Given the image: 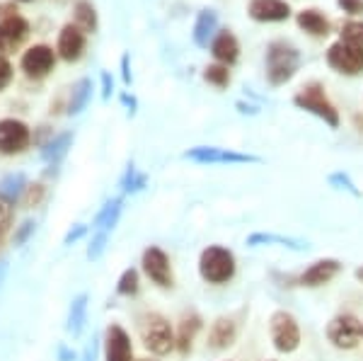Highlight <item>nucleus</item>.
<instances>
[{"mask_svg": "<svg viewBox=\"0 0 363 361\" xmlns=\"http://www.w3.org/2000/svg\"><path fill=\"white\" fill-rule=\"evenodd\" d=\"M247 245L250 248L281 245V248L296 250V252H303V250H308L306 240H298V238H291V235H279V233H264V231H257V233H252V235H247Z\"/></svg>", "mask_w": 363, "mask_h": 361, "instance_id": "19", "label": "nucleus"}, {"mask_svg": "<svg viewBox=\"0 0 363 361\" xmlns=\"http://www.w3.org/2000/svg\"><path fill=\"white\" fill-rule=\"evenodd\" d=\"M325 337L335 349L351 352V349L359 347L363 340V323L354 313H337V316L330 318V323H327Z\"/></svg>", "mask_w": 363, "mask_h": 361, "instance_id": "6", "label": "nucleus"}, {"mask_svg": "<svg viewBox=\"0 0 363 361\" xmlns=\"http://www.w3.org/2000/svg\"><path fill=\"white\" fill-rule=\"evenodd\" d=\"M70 143H73V133H70V131H66V133H58V136H54L49 143L44 145L42 158H44L46 162H51V165H58V162H61L63 158H66V153H68Z\"/></svg>", "mask_w": 363, "mask_h": 361, "instance_id": "24", "label": "nucleus"}, {"mask_svg": "<svg viewBox=\"0 0 363 361\" xmlns=\"http://www.w3.org/2000/svg\"><path fill=\"white\" fill-rule=\"evenodd\" d=\"M29 34L27 20H22L20 15L8 17V20L0 22V56L15 54V49H20L22 42Z\"/></svg>", "mask_w": 363, "mask_h": 361, "instance_id": "14", "label": "nucleus"}, {"mask_svg": "<svg viewBox=\"0 0 363 361\" xmlns=\"http://www.w3.org/2000/svg\"><path fill=\"white\" fill-rule=\"evenodd\" d=\"M5 272H8V267H5V262H0V284H3V279H5Z\"/></svg>", "mask_w": 363, "mask_h": 361, "instance_id": "47", "label": "nucleus"}, {"mask_svg": "<svg viewBox=\"0 0 363 361\" xmlns=\"http://www.w3.org/2000/svg\"><path fill=\"white\" fill-rule=\"evenodd\" d=\"M13 204L15 201L5 199V196L0 194V243H3V238L8 235L10 226H13V213H15Z\"/></svg>", "mask_w": 363, "mask_h": 361, "instance_id": "32", "label": "nucleus"}, {"mask_svg": "<svg viewBox=\"0 0 363 361\" xmlns=\"http://www.w3.org/2000/svg\"><path fill=\"white\" fill-rule=\"evenodd\" d=\"M104 361H136L131 337L121 325H109L104 333Z\"/></svg>", "mask_w": 363, "mask_h": 361, "instance_id": "12", "label": "nucleus"}, {"mask_svg": "<svg viewBox=\"0 0 363 361\" xmlns=\"http://www.w3.org/2000/svg\"><path fill=\"white\" fill-rule=\"evenodd\" d=\"M138 361H155V359H138Z\"/></svg>", "mask_w": 363, "mask_h": 361, "instance_id": "48", "label": "nucleus"}, {"mask_svg": "<svg viewBox=\"0 0 363 361\" xmlns=\"http://www.w3.org/2000/svg\"><path fill=\"white\" fill-rule=\"evenodd\" d=\"M354 277H356V282H361V284H363V265H361V267H356V270H354Z\"/></svg>", "mask_w": 363, "mask_h": 361, "instance_id": "46", "label": "nucleus"}, {"mask_svg": "<svg viewBox=\"0 0 363 361\" xmlns=\"http://www.w3.org/2000/svg\"><path fill=\"white\" fill-rule=\"evenodd\" d=\"M85 233H87V226L75 223L73 228H70V231L66 233V240H63V243H66V245H73V243H75V240H80V238H83Z\"/></svg>", "mask_w": 363, "mask_h": 361, "instance_id": "39", "label": "nucleus"}, {"mask_svg": "<svg viewBox=\"0 0 363 361\" xmlns=\"http://www.w3.org/2000/svg\"><path fill=\"white\" fill-rule=\"evenodd\" d=\"M85 51V32L78 25H66L58 34V54L63 61H78Z\"/></svg>", "mask_w": 363, "mask_h": 361, "instance_id": "17", "label": "nucleus"}, {"mask_svg": "<svg viewBox=\"0 0 363 361\" xmlns=\"http://www.w3.org/2000/svg\"><path fill=\"white\" fill-rule=\"evenodd\" d=\"M75 25L83 29L85 34H95L97 32V10L92 3H87V0H80L78 5H75Z\"/></svg>", "mask_w": 363, "mask_h": 361, "instance_id": "27", "label": "nucleus"}, {"mask_svg": "<svg viewBox=\"0 0 363 361\" xmlns=\"http://www.w3.org/2000/svg\"><path fill=\"white\" fill-rule=\"evenodd\" d=\"M92 97V80L90 78H83L78 80L73 87V92H70V102H68V114H80L83 109L87 107V102H90Z\"/></svg>", "mask_w": 363, "mask_h": 361, "instance_id": "26", "label": "nucleus"}, {"mask_svg": "<svg viewBox=\"0 0 363 361\" xmlns=\"http://www.w3.org/2000/svg\"><path fill=\"white\" fill-rule=\"evenodd\" d=\"M83 361H97V340H92L90 345L85 347V352H83Z\"/></svg>", "mask_w": 363, "mask_h": 361, "instance_id": "41", "label": "nucleus"}, {"mask_svg": "<svg viewBox=\"0 0 363 361\" xmlns=\"http://www.w3.org/2000/svg\"><path fill=\"white\" fill-rule=\"evenodd\" d=\"M13 80V66L5 56H0V90L8 87V83Z\"/></svg>", "mask_w": 363, "mask_h": 361, "instance_id": "38", "label": "nucleus"}, {"mask_svg": "<svg viewBox=\"0 0 363 361\" xmlns=\"http://www.w3.org/2000/svg\"><path fill=\"white\" fill-rule=\"evenodd\" d=\"M121 102H124L126 107H128V114H133V112H136V100H133V97H128V95H121Z\"/></svg>", "mask_w": 363, "mask_h": 361, "instance_id": "44", "label": "nucleus"}, {"mask_svg": "<svg viewBox=\"0 0 363 361\" xmlns=\"http://www.w3.org/2000/svg\"><path fill=\"white\" fill-rule=\"evenodd\" d=\"M199 330H201V318H199L196 313L186 316V318L179 323V333L174 335V349H177L182 357L191 352V345H194Z\"/></svg>", "mask_w": 363, "mask_h": 361, "instance_id": "22", "label": "nucleus"}, {"mask_svg": "<svg viewBox=\"0 0 363 361\" xmlns=\"http://www.w3.org/2000/svg\"><path fill=\"white\" fill-rule=\"evenodd\" d=\"M34 231H37V223H34V221H25V223H22L15 233V245H25L27 238L32 235Z\"/></svg>", "mask_w": 363, "mask_h": 361, "instance_id": "36", "label": "nucleus"}, {"mask_svg": "<svg viewBox=\"0 0 363 361\" xmlns=\"http://www.w3.org/2000/svg\"><path fill=\"white\" fill-rule=\"evenodd\" d=\"M203 78L216 87L230 85V71H228V66H223V63H213V66H208L206 71H203Z\"/></svg>", "mask_w": 363, "mask_h": 361, "instance_id": "31", "label": "nucleus"}, {"mask_svg": "<svg viewBox=\"0 0 363 361\" xmlns=\"http://www.w3.org/2000/svg\"><path fill=\"white\" fill-rule=\"evenodd\" d=\"M250 17L257 22H284L291 17L286 0H250Z\"/></svg>", "mask_w": 363, "mask_h": 361, "instance_id": "16", "label": "nucleus"}, {"mask_svg": "<svg viewBox=\"0 0 363 361\" xmlns=\"http://www.w3.org/2000/svg\"><path fill=\"white\" fill-rule=\"evenodd\" d=\"M294 104L298 109H303V112L315 114L318 119L325 121L330 129H339V124H342L337 107L330 102V97H327V92H325V85L318 83V80H315V83L303 85L301 90L296 92Z\"/></svg>", "mask_w": 363, "mask_h": 361, "instance_id": "2", "label": "nucleus"}, {"mask_svg": "<svg viewBox=\"0 0 363 361\" xmlns=\"http://www.w3.org/2000/svg\"><path fill=\"white\" fill-rule=\"evenodd\" d=\"M269 337H272V347L277 349L279 354L298 352L303 342V333L294 313L274 311L272 316H269Z\"/></svg>", "mask_w": 363, "mask_h": 361, "instance_id": "5", "label": "nucleus"}, {"mask_svg": "<svg viewBox=\"0 0 363 361\" xmlns=\"http://www.w3.org/2000/svg\"><path fill=\"white\" fill-rule=\"evenodd\" d=\"M17 15V8L15 5H0V17L8 20V17H15Z\"/></svg>", "mask_w": 363, "mask_h": 361, "instance_id": "42", "label": "nucleus"}, {"mask_svg": "<svg viewBox=\"0 0 363 361\" xmlns=\"http://www.w3.org/2000/svg\"><path fill=\"white\" fill-rule=\"evenodd\" d=\"M342 42L354 44V46H363V22L351 20L342 27Z\"/></svg>", "mask_w": 363, "mask_h": 361, "instance_id": "34", "label": "nucleus"}, {"mask_svg": "<svg viewBox=\"0 0 363 361\" xmlns=\"http://www.w3.org/2000/svg\"><path fill=\"white\" fill-rule=\"evenodd\" d=\"M145 184H148V174L138 172V167L133 162H128L124 177H121V191L124 194H138V191L145 189Z\"/></svg>", "mask_w": 363, "mask_h": 361, "instance_id": "28", "label": "nucleus"}, {"mask_svg": "<svg viewBox=\"0 0 363 361\" xmlns=\"http://www.w3.org/2000/svg\"><path fill=\"white\" fill-rule=\"evenodd\" d=\"M58 359H61V361H73L75 354H70L66 347H61V349H58Z\"/></svg>", "mask_w": 363, "mask_h": 361, "instance_id": "45", "label": "nucleus"}, {"mask_svg": "<svg viewBox=\"0 0 363 361\" xmlns=\"http://www.w3.org/2000/svg\"><path fill=\"white\" fill-rule=\"evenodd\" d=\"M112 90H114V80H112V75L104 71L102 73V97H104V100H109V97H112Z\"/></svg>", "mask_w": 363, "mask_h": 361, "instance_id": "40", "label": "nucleus"}, {"mask_svg": "<svg viewBox=\"0 0 363 361\" xmlns=\"http://www.w3.org/2000/svg\"><path fill=\"white\" fill-rule=\"evenodd\" d=\"M140 267L143 274L155 284L157 289H172L174 287V272L167 252L157 245H148L140 255Z\"/></svg>", "mask_w": 363, "mask_h": 361, "instance_id": "8", "label": "nucleus"}, {"mask_svg": "<svg viewBox=\"0 0 363 361\" xmlns=\"http://www.w3.org/2000/svg\"><path fill=\"white\" fill-rule=\"evenodd\" d=\"M186 160L201 162V165H247V162H262L259 155L238 153L230 148H218V145H196L184 153Z\"/></svg>", "mask_w": 363, "mask_h": 361, "instance_id": "7", "label": "nucleus"}, {"mask_svg": "<svg viewBox=\"0 0 363 361\" xmlns=\"http://www.w3.org/2000/svg\"><path fill=\"white\" fill-rule=\"evenodd\" d=\"M216 32H218V15L213 10H201L194 22V44L203 49L216 39Z\"/></svg>", "mask_w": 363, "mask_h": 361, "instance_id": "21", "label": "nucleus"}, {"mask_svg": "<svg viewBox=\"0 0 363 361\" xmlns=\"http://www.w3.org/2000/svg\"><path fill=\"white\" fill-rule=\"evenodd\" d=\"M337 5L347 15H363V0H337Z\"/></svg>", "mask_w": 363, "mask_h": 361, "instance_id": "37", "label": "nucleus"}, {"mask_svg": "<svg viewBox=\"0 0 363 361\" xmlns=\"http://www.w3.org/2000/svg\"><path fill=\"white\" fill-rule=\"evenodd\" d=\"M238 323L235 318H216L213 325H211L208 330V349H213V352H225V349H230L233 345L238 342Z\"/></svg>", "mask_w": 363, "mask_h": 361, "instance_id": "15", "label": "nucleus"}, {"mask_svg": "<svg viewBox=\"0 0 363 361\" xmlns=\"http://www.w3.org/2000/svg\"><path fill=\"white\" fill-rule=\"evenodd\" d=\"M199 274L206 284L213 287H225L238 274V260L235 252L223 245H208L199 255Z\"/></svg>", "mask_w": 363, "mask_h": 361, "instance_id": "1", "label": "nucleus"}, {"mask_svg": "<svg viewBox=\"0 0 363 361\" xmlns=\"http://www.w3.org/2000/svg\"><path fill=\"white\" fill-rule=\"evenodd\" d=\"M32 141V131L20 119H3L0 121V153L15 155L22 153Z\"/></svg>", "mask_w": 363, "mask_h": 361, "instance_id": "11", "label": "nucleus"}, {"mask_svg": "<svg viewBox=\"0 0 363 361\" xmlns=\"http://www.w3.org/2000/svg\"><path fill=\"white\" fill-rule=\"evenodd\" d=\"M342 270H344V265L337 257L315 260L313 265L306 267V270L298 274L296 284L303 289H322V287H327V284L335 282V279L342 274Z\"/></svg>", "mask_w": 363, "mask_h": 361, "instance_id": "10", "label": "nucleus"}, {"mask_svg": "<svg viewBox=\"0 0 363 361\" xmlns=\"http://www.w3.org/2000/svg\"><path fill=\"white\" fill-rule=\"evenodd\" d=\"M27 189V177L22 172H10L3 177V182H0V194L5 196V199L15 201L17 196H22V191Z\"/></svg>", "mask_w": 363, "mask_h": 361, "instance_id": "29", "label": "nucleus"}, {"mask_svg": "<svg viewBox=\"0 0 363 361\" xmlns=\"http://www.w3.org/2000/svg\"><path fill=\"white\" fill-rule=\"evenodd\" d=\"M296 22L303 32L310 34V37H327V34H330V20H327V17L315 8L301 10L296 17Z\"/></svg>", "mask_w": 363, "mask_h": 361, "instance_id": "23", "label": "nucleus"}, {"mask_svg": "<svg viewBox=\"0 0 363 361\" xmlns=\"http://www.w3.org/2000/svg\"><path fill=\"white\" fill-rule=\"evenodd\" d=\"M138 333L145 349L155 357H167L174 349V330L169 320L160 313H145L138 323Z\"/></svg>", "mask_w": 363, "mask_h": 361, "instance_id": "3", "label": "nucleus"}, {"mask_svg": "<svg viewBox=\"0 0 363 361\" xmlns=\"http://www.w3.org/2000/svg\"><path fill=\"white\" fill-rule=\"evenodd\" d=\"M138 289H140V274H138V270H126L124 274L119 277V282H116V294L119 296H136L138 294Z\"/></svg>", "mask_w": 363, "mask_h": 361, "instance_id": "30", "label": "nucleus"}, {"mask_svg": "<svg viewBox=\"0 0 363 361\" xmlns=\"http://www.w3.org/2000/svg\"><path fill=\"white\" fill-rule=\"evenodd\" d=\"M85 320H87V294H78L70 304L68 311V320H66V330L73 335H80L85 328Z\"/></svg>", "mask_w": 363, "mask_h": 361, "instance_id": "25", "label": "nucleus"}, {"mask_svg": "<svg viewBox=\"0 0 363 361\" xmlns=\"http://www.w3.org/2000/svg\"><path fill=\"white\" fill-rule=\"evenodd\" d=\"M327 63L332 71L342 75H359L363 73V46H354L339 39L327 49Z\"/></svg>", "mask_w": 363, "mask_h": 361, "instance_id": "9", "label": "nucleus"}, {"mask_svg": "<svg viewBox=\"0 0 363 361\" xmlns=\"http://www.w3.org/2000/svg\"><path fill=\"white\" fill-rule=\"evenodd\" d=\"M211 54H213V58L218 63H223V66L235 63L240 56V44H238L235 34H233L230 29H220L213 42H211Z\"/></svg>", "mask_w": 363, "mask_h": 361, "instance_id": "18", "label": "nucleus"}, {"mask_svg": "<svg viewBox=\"0 0 363 361\" xmlns=\"http://www.w3.org/2000/svg\"><path fill=\"white\" fill-rule=\"evenodd\" d=\"M121 209H124V199H121V196H114V199L104 201L102 209L97 211L95 221H92V231L112 233L114 226L119 223V218H121Z\"/></svg>", "mask_w": 363, "mask_h": 361, "instance_id": "20", "label": "nucleus"}, {"mask_svg": "<svg viewBox=\"0 0 363 361\" xmlns=\"http://www.w3.org/2000/svg\"><path fill=\"white\" fill-rule=\"evenodd\" d=\"M22 3H27V0H22Z\"/></svg>", "mask_w": 363, "mask_h": 361, "instance_id": "49", "label": "nucleus"}, {"mask_svg": "<svg viewBox=\"0 0 363 361\" xmlns=\"http://www.w3.org/2000/svg\"><path fill=\"white\" fill-rule=\"evenodd\" d=\"M107 240H109V233L107 231H92V240L87 245V260H99L107 248Z\"/></svg>", "mask_w": 363, "mask_h": 361, "instance_id": "33", "label": "nucleus"}, {"mask_svg": "<svg viewBox=\"0 0 363 361\" xmlns=\"http://www.w3.org/2000/svg\"><path fill=\"white\" fill-rule=\"evenodd\" d=\"M121 71H124V83L131 85V71H128V56L121 58Z\"/></svg>", "mask_w": 363, "mask_h": 361, "instance_id": "43", "label": "nucleus"}, {"mask_svg": "<svg viewBox=\"0 0 363 361\" xmlns=\"http://www.w3.org/2000/svg\"><path fill=\"white\" fill-rule=\"evenodd\" d=\"M301 66V54L286 42H272L267 49V80L269 85H286Z\"/></svg>", "mask_w": 363, "mask_h": 361, "instance_id": "4", "label": "nucleus"}, {"mask_svg": "<svg viewBox=\"0 0 363 361\" xmlns=\"http://www.w3.org/2000/svg\"><path fill=\"white\" fill-rule=\"evenodd\" d=\"M330 184H332V187H337V189L349 191V194H354V196H361V189L356 187L354 179H351L347 172H332L330 174Z\"/></svg>", "mask_w": 363, "mask_h": 361, "instance_id": "35", "label": "nucleus"}, {"mask_svg": "<svg viewBox=\"0 0 363 361\" xmlns=\"http://www.w3.org/2000/svg\"><path fill=\"white\" fill-rule=\"evenodd\" d=\"M56 66V56L54 49H49L46 44H37L32 49L25 51L22 56V71H25L29 78H46Z\"/></svg>", "mask_w": 363, "mask_h": 361, "instance_id": "13", "label": "nucleus"}]
</instances>
